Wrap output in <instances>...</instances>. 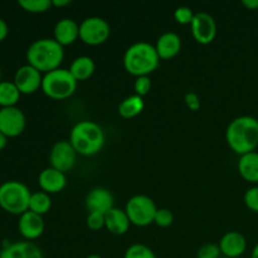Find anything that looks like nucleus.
I'll return each instance as SVG.
<instances>
[{
  "mask_svg": "<svg viewBox=\"0 0 258 258\" xmlns=\"http://www.w3.org/2000/svg\"><path fill=\"white\" fill-rule=\"evenodd\" d=\"M226 141L239 156L252 153L258 146V120L253 116H238L228 123Z\"/></svg>",
  "mask_w": 258,
  "mask_h": 258,
  "instance_id": "obj_1",
  "label": "nucleus"
},
{
  "mask_svg": "<svg viewBox=\"0 0 258 258\" xmlns=\"http://www.w3.org/2000/svg\"><path fill=\"white\" fill-rule=\"evenodd\" d=\"M25 57L28 64L45 75L60 68L64 58V47H62L54 38H42L34 40L28 47Z\"/></svg>",
  "mask_w": 258,
  "mask_h": 258,
  "instance_id": "obj_2",
  "label": "nucleus"
},
{
  "mask_svg": "<svg viewBox=\"0 0 258 258\" xmlns=\"http://www.w3.org/2000/svg\"><path fill=\"white\" fill-rule=\"evenodd\" d=\"M70 143L80 155L93 156L100 153L105 145V133L95 121L82 120L71 130Z\"/></svg>",
  "mask_w": 258,
  "mask_h": 258,
  "instance_id": "obj_3",
  "label": "nucleus"
},
{
  "mask_svg": "<svg viewBox=\"0 0 258 258\" xmlns=\"http://www.w3.org/2000/svg\"><path fill=\"white\" fill-rule=\"evenodd\" d=\"M160 58L156 53L155 45L148 42H138L131 44L123 54V67L126 72L135 77L149 76L158 68Z\"/></svg>",
  "mask_w": 258,
  "mask_h": 258,
  "instance_id": "obj_4",
  "label": "nucleus"
},
{
  "mask_svg": "<svg viewBox=\"0 0 258 258\" xmlns=\"http://www.w3.org/2000/svg\"><path fill=\"white\" fill-rule=\"evenodd\" d=\"M32 191L23 181L7 180L0 184V208L9 214L22 216L29 211Z\"/></svg>",
  "mask_w": 258,
  "mask_h": 258,
  "instance_id": "obj_5",
  "label": "nucleus"
},
{
  "mask_svg": "<svg viewBox=\"0 0 258 258\" xmlns=\"http://www.w3.org/2000/svg\"><path fill=\"white\" fill-rule=\"evenodd\" d=\"M77 83L78 82L70 72V70L58 68V70L43 75L40 90L47 97L60 101L71 97L76 92Z\"/></svg>",
  "mask_w": 258,
  "mask_h": 258,
  "instance_id": "obj_6",
  "label": "nucleus"
},
{
  "mask_svg": "<svg viewBox=\"0 0 258 258\" xmlns=\"http://www.w3.org/2000/svg\"><path fill=\"white\" fill-rule=\"evenodd\" d=\"M125 212L131 224L136 227H148L154 223L158 207L150 197L138 194L128 199L125 207Z\"/></svg>",
  "mask_w": 258,
  "mask_h": 258,
  "instance_id": "obj_7",
  "label": "nucleus"
},
{
  "mask_svg": "<svg viewBox=\"0 0 258 258\" xmlns=\"http://www.w3.org/2000/svg\"><path fill=\"white\" fill-rule=\"evenodd\" d=\"M110 34L111 27L103 18L88 17L80 24V39L87 45L103 44Z\"/></svg>",
  "mask_w": 258,
  "mask_h": 258,
  "instance_id": "obj_8",
  "label": "nucleus"
},
{
  "mask_svg": "<svg viewBox=\"0 0 258 258\" xmlns=\"http://www.w3.org/2000/svg\"><path fill=\"white\" fill-rule=\"evenodd\" d=\"M77 155L78 154L76 153L70 140L57 141L49 151L50 166L66 174L67 171L72 170L73 166L76 165Z\"/></svg>",
  "mask_w": 258,
  "mask_h": 258,
  "instance_id": "obj_9",
  "label": "nucleus"
},
{
  "mask_svg": "<svg viewBox=\"0 0 258 258\" xmlns=\"http://www.w3.org/2000/svg\"><path fill=\"white\" fill-rule=\"evenodd\" d=\"M27 118L19 107L0 108V133L8 139L17 138L25 130Z\"/></svg>",
  "mask_w": 258,
  "mask_h": 258,
  "instance_id": "obj_10",
  "label": "nucleus"
},
{
  "mask_svg": "<svg viewBox=\"0 0 258 258\" xmlns=\"http://www.w3.org/2000/svg\"><path fill=\"white\" fill-rule=\"evenodd\" d=\"M191 35L202 45L211 44L217 35V24L211 14L204 12L196 13L190 24Z\"/></svg>",
  "mask_w": 258,
  "mask_h": 258,
  "instance_id": "obj_11",
  "label": "nucleus"
},
{
  "mask_svg": "<svg viewBox=\"0 0 258 258\" xmlns=\"http://www.w3.org/2000/svg\"><path fill=\"white\" fill-rule=\"evenodd\" d=\"M42 72L27 63L15 71L13 82L15 83L22 95H33L39 88H42Z\"/></svg>",
  "mask_w": 258,
  "mask_h": 258,
  "instance_id": "obj_12",
  "label": "nucleus"
},
{
  "mask_svg": "<svg viewBox=\"0 0 258 258\" xmlns=\"http://www.w3.org/2000/svg\"><path fill=\"white\" fill-rule=\"evenodd\" d=\"M45 223L43 216L35 214L33 212L27 211L19 216V221H18V231H19L20 236L24 238V241L33 242L42 237L44 233Z\"/></svg>",
  "mask_w": 258,
  "mask_h": 258,
  "instance_id": "obj_13",
  "label": "nucleus"
},
{
  "mask_svg": "<svg viewBox=\"0 0 258 258\" xmlns=\"http://www.w3.org/2000/svg\"><path fill=\"white\" fill-rule=\"evenodd\" d=\"M0 258H44L43 252L34 242H8L0 249Z\"/></svg>",
  "mask_w": 258,
  "mask_h": 258,
  "instance_id": "obj_14",
  "label": "nucleus"
},
{
  "mask_svg": "<svg viewBox=\"0 0 258 258\" xmlns=\"http://www.w3.org/2000/svg\"><path fill=\"white\" fill-rule=\"evenodd\" d=\"M38 184H39L42 191L47 194H55L62 191L67 185V176L64 173L57 170V169L45 168L38 175Z\"/></svg>",
  "mask_w": 258,
  "mask_h": 258,
  "instance_id": "obj_15",
  "label": "nucleus"
},
{
  "mask_svg": "<svg viewBox=\"0 0 258 258\" xmlns=\"http://www.w3.org/2000/svg\"><path fill=\"white\" fill-rule=\"evenodd\" d=\"M218 246L223 257L238 258L246 252L247 241L246 237L242 233L237 231H231L223 234Z\"/></svg>",
  "mask_w": 258,
  "mask_h": 258,
  "instance_id": "obj_16",
  "label": "nucleus"
},
{
  "mask_svg": "<svg viewBox=\"0 0 258 258\" xmlns=\"http://www.w3.org/2000/svg\"><path fill=\"white\" fill-rule=\"evenodd\" d=\"M86 207L90 212L106 214L113 208V197L106 188H93L86 197Z\"/></svg>",
  "mask_w": 258,
  "mask_h": 258,
  "instance_id": "obj_17",
  "label": "nucleus"
},
{
  "mask_svg": "<svg viewBox=\"0 0 258 258\" xmlns=\"http://www.w3.org/2000/svg\"><path fill=\"white\" fill-rule=\"evenodd\" d=\"M80 38V24L71 18H63L54 25V39L62 47L71 45Z\"/></svg>",
  "mask_w": 258,
  "mask_h": 258,
  "instance_id": "obj_18",
  "label": "nucleus"
},
{
  "mask_svg": "<svg viewBox=\"0 0 258 258\" xmlns=\"http://www.w3.org/2000/svg\"><path fill=\"white\" fill-rule=\"evenodd\" d=\"M155 49L160 59H171L179 54L181 49V39L176 33L166 32L158 38Z\"/></svg>",
  "mask_w": 258,
  "mask_h": 258,
  "instance_id": "obj_19",
  "label": "nucleus"
},
{
  "mask_svg": "<svg viewBox=\"0 0 258 258\" xmlns=\"http://www.w3.org/2000/svg\"><path fill=\"white\" fill-rule=\"evenodd\" d=\"M130 224L131 222L126 214L125 209L113 207L105 214V228L110 233L116 234V236H122V234L127 233Z\"/></svg>",
  "mask_w": 258,
  "mask_h": 258,
  "instance_id": "obj_20",
  "label": "nucleus"
},
{
  "mask_svg": "<svg viewBox=\"0 0 258 258\" xmlns=\"http://www.w3.org/2000/svg\"><path fill=\"white\" fill-rule=\"evenodd\" d=\"M238 173L242 178L251 184L258 183V153L244 154L239 156L238 160Z\"/></svg>",
  "mask_w": 258,
  "mask_h": 258,
  "instance_id": "obj_21",
  "label": "nucleus"
},
{
  "mask_svg": "<svg viewBox=\"0 0 258 258\" xmlns=\"http://www.w3.org/2000/svg\"><path fill=\"white\" fill-rule=\"evenodd\" d=\"M95 70V60L88 57V55H80V57L75 58L70 66V72L72 73V76L76 78L77 82L86 81L92 77Z\"/></svg>",
  "mask_w": 258,
  "mask_h": 258,
  "instance_id": "obj_22",
  "label": "nucleus"
},
{
  "mask_svg": "<svg viewBox=\"0 0 258 258\" xmlns=\"http://www.w3.org/2000/svg\"><path fill=\"white\" fill-rule=\"evenodd\" d=\"M145 107L144 98L138 95H131L121 101L118 105V115L122 118H134L143 112Z\"/></svg>",
  "mask_w": 258,
  "mask_h": 258,
  "instance_id": "obj_23",
  "label": "nucleus"
},
{
  "mask_svg": "<svg viewBox=\"0 0 258 258\" xmlns=\"http://www.w3.org/2000/svg\"><path fill=\"white\" fill-rule=\"evenodd\" d=\"M22 93L13 81L0 82V108L14 107L19 102Z\"/></svg>",
  "mask_w": 258,
  "mask_h": 258,
  "instance_id": "obj_24",
  "label": "nucleus"
},
{
  "mask_svg": "<svg viewBox=\"0 0 258 258\" xmlns=\"http://www.w3.org/2000/svg\"><path fill=\"white\" fill-rule=\"evenodd\" d=\"M52 208V198L49 194L44 193V191H35L32 193L29 201V211L39 216H44Z\"/></svg>",
  "mask_w": 258,
  "mask_h": 258,
  "instance_id": "obj_25",
  "label": "nucleus"
},
{
  "mask_svg": "<svg viewBox=\"0 0 258 258\" xmlns=\"http://www.w3.org/2000/svg\"><path fill=\"white\" fill-rule=\"evenodd\" d=\"M18 5L25 12L40 14L48 12L52 8V0H19Z\"/></svg>",
  "mask_w": 258,
  "mask_h": 258,
  "instance_id": "obj_26",
  "label": "nucleus"
},
{
  "mask_svg": "<svg viewBox=\"0 0 258 258\" xmlns=\"http://www.w3.org/2000/svg\"><path fill=\"white\" fill-rule=\"evenodd\" d=\"M123 258H158L156 254L154 253L153 249L150 247L145 246L141 243L131 244L127 249H126Z\"/></svg>",
  "mask_w": 258,
  "mask_h": 258,
  "instance_id": "obj_27",
  "label": "nucleus"
},
{
  "mask_svg": "<svg viewBox=\"0 0 258 258\" xmlns=\"http://www.w3.org/2000/svg\"><path fill=\"white\" fill-rule=\"evenodd\" d=\"M196 13H193L191 8L189 7H178L174 12V19L180 25H190L194 19Z\"/></svg>",
  "mask_w": 258,
  "mask_h": 258,
  "instance_id": "obj_28",
  "label": "nucleus"
},
{
  "mask_svg": "<svg viewBox=\"0 0 258 258\" xmlns=\"http://www.w3.org/2000/svg\"><path fill=\"white\" fill-rule=\"evenodd\" d=\"M174 222V216L169 209L166 208H160L156 212L155 219H154V223L156 224L160 228H168L173 224Z\"/></svg>",
  "mask_w": 258,
  "mask_h": 258,
  "instance_id": "obj_29",
  "label": "nucleus"
},
{
  "mask_svg": "<svg viewBox=\"0 0 258 258\" xmlns=\"http://www.w3.org/2000/svg\"><path fill=\"white\" fill-rule=\"evenodd\" d=\"M86 224L91 231H100L105 228V214L98 212H90L86 219Z\"/></svg>",
  "mask_w": 258,
  "mask_h": 258,
  "instance_id": "obj_30",
  "label": "nucleus"
},
{
  "mask_svg": "<svg viewBox=\"0 0 258 258\" xmlns=\"http://www.w3.org/2000/svg\"><path fill=\"white\" fill-rule=\"evenodd\" d=\"M151 90V80L149 76H141V77H136L135 83H134V91L135 95L144 97L148 95Z\"/></svg>",
  "mask_w": 258,
  "mask_h": 258,
  "instance_id": "obj_31",
  "label": "nucleus"
},
{
  "mask_svg": "<svg viewBox=\"0 0 258 258\" xmlns=\"http://www.w3.org/2000/svg\"><path fill=\"white\" fill-rule=\"evenodd\" d=\"M222 252L218 244L207 243L197 252V258H221Z\"/></svg>",
  "mask_w": 258,
  "mask_h": 258,
  "instance_id": "obj_32",
  "label": "nucleus"
},
{
  "mask_svg": "<svg viewBox=\"0 0 258 258\" xmlns=\"http://www.w3.org/2000/svg\"><path fill=\"white\" fill-rule=\"evenodd\" d=\"M244 204L249 211L258 213V186H252L244 193Z\"/></svg>",
  "mask_w": 258,
  "mask_h": 258,
  "instance_id": "obj_33",
  "label": "nucleus"
},
{
  "mask_svg": "<svg viewBox=\"0 0 258 258\" xmlns=\"http://www.w3.org/2000/svg\"><path fill=\"white\" fill-rule=\"evenodd\" d=\"M184 102H185L186 107L190 111H198L201 108V98L196 92H188L184 96Z\"/></svg>",
  "mask_w": 258,
  "mask_h": 258,
  "instance_id": "obj_34",
  "label": "nucleus"
},
{
  "mask_svg": "<svg viewBox=\"0 0 258 258\" xmlns=\"http://www.w3.org/2000/svg\"><path fill=\"white\" fill-rule=\"evenodd\" d=\"M8 34H9V25L3 18H0V42L7 39Z\"/></svg>",
  "mask_w": 258,
  "mask_h": 258,
  "instance_id": "obj_35",
  "label": "nucleus"
},
{
  "mask_svg": "<svg viewBox=\"0 0 258 258\" xmlns=\"http://www.w3.org/2000/svg\"><path fill=\"white\" fill-rule=\"evenodd\" d=\"M242 5L249 10H257L258 12V0H242Z\"/></svg>",
  "mask_w": 258,
  "mask_h": 258,
  "instance_id": "obj_36",
  "label": "nucleus"
},
{
  "mask_svg": "<svg viewBox=\"0 0 258 258\" xmlns=\"http://www.w3.org/2000/svg\"><path fill=\"white\" fill-rule=\"evenodd\" d=\"M71 4V0H52V7L62 8L67 7V5Z\"/></svg>",
  "mask_w": 258,
  "mask_h": 258,
  "instance_id": "obj_37",
  "label": "nucleus"
},
{
  "mask_svg": "<svg viewBox=\"0 0 258 258\" xmlns=\"http://www.w3.org/2000/svg\"><path fill=\"white\" fill-rule=\"evenodd\" d=\"M7 144H8V138L4 135V134L0 133V151L7 146Z\"/></svg>",
  "mask_w": 258,
  "mask_h": 258,
  "instance_id": "obj_38",
  "label": "nucleus"
},
{
  "mask_svg": "<svg viewBox=\"0 0 258 258\" xmlns=\"http://www.w3.org/2000/svg\"><path fill=\"white\" fill-rule=\"evenodd\" d=\"M251 258H258V243L253 247V249H252Z\"/></svg>",
  "mask_w": 258,
  "mask_h": 258,
  "instance_id": "obj_39",
  "label": "nucleus"
},
{
  "mask_svg": "<svg viewBox=\"0 0 258 258\" xmlns=\"http://www.w3.org/2000/svg\"><path fill=\"white\" fill-rule=\"evenodd\" d=\"M86 258H102L100 256V254H90V256H87Z\"/></svg>",
  "mask_w": 258,
  "mask_h": 258,
  "instance_id": "obj_40",
  "label": "nucleus"
},
{
  "mask_svg": "<svg viewBox=\"0 0 258 258\" xmlns=\"http://www.w3.org/2000/svg\"><path fill=\"white\" fill-rule=\"evenodd\" d=\"M2 81H3L2 80V70H0V82H2Z\"/></svg>",
  "mask_w": 258,
  "mask_h": 258,
  "instance_id": "obj_41",
  "label": "nucleus"
},
{
  "mask_svg": "<svg viewBox=\"0 0 258 258\" xmlns=\"http://www.w3.org/2000/svg\"><path fill=\"white\" fill-rule=\"evenodd\" d=\"M223 258H229V257H223Z\"/></svg>",
  "mask_w": 258,
  "mask_h": 258,
  "instance_id": "obj_42",
  "label": "nucleus"
},
{
  "mask_svg": "<svg viewBox=\"0 0 258 258\" xmlns=\"http://www.w3.org/2000/svg\"><path fill=\"white\" fill-rule=\"evenodd\" d=\"M257 13H258V12H257Z\"/></svg>",
  "mask_w": 258,
  "mask_h": 258,
  "instance_id": "obj_43",
  "label": "nucleus"
}]
</instances>
